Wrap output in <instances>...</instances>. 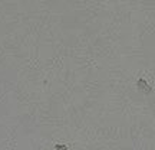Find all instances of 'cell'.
<instances>
[{"label": "cell", "mask_w": 155, "mask_h": 150, "mask_svg": "<svg viewBox=\"0 0 155 150\" xmlns=\"http://www.w3.org/2000/svg\"><path fill=\"white\" fill-rule=\"evenodd\" d=\"M137 87H138V89H141L142 92H145V94H150L151 91H152V87H150V85L147 84V81H145L144 78H139L138 81H137Z\"/></svg>", "instance_id": "6da1fadb"}]
</instances>
